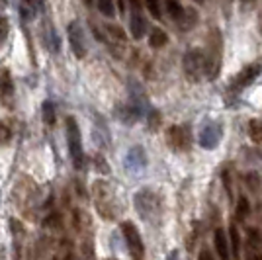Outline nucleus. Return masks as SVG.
I'll list each match as a JSON object with an SVG mask.
<instances>
[{
  "instance_id": "nucleus-1",
  "label": "nucleus",
  "mask_w": 262,
  "mask_h": 260,
  "mask_svg": "<svg viewBox=\"0 0 262 260\" xmlns=\"http://www.w3.org/2000/svg\"><path fill=\"white\" fill-rule=\"evenodd\" d=\"M133 202H135V209H137V213H139L141 219L149 221V223H157V221L161 219V213H163V200H161V196L157 194L155 190L143 188V190H139V192L135 194Z\"/></svg>"
},
{
  "instance_id": "nucleus-2",
  "label": "nucleus",
  "mask_w": 262,
  "mask_h": 260,
  "mask_svg": "<svg viewBox=\"0 0 262 260\" xmlns=\"http://www.w3.org/2000/svg\"><path fill=\"white\" fill-rule=\"evenodd\" d=\"M182 67H184V75L188 80L198 82L204 76L209 75V63L208 55L202 49H190L182 59Z\"/></svg>"
},
{
  "instance_id": "nucleus-3",
  "label": "nucleus",
  "mask_w": 262,
  "mask_h": 260,
  "mask_svg": "<svg viewBox=\"0 0 262 260\" xmlns=\"http://www.w3.org/2000/svg\"><path fill=\"white\" fill-rule=\"evenodd\" d=\"M67 141H69V153L73 164L77 168H82L84 164V151H82V139H80V129L75 118H67Z\"/></svg>"
},
{
  "instance_id": "nucleus-4",
  "label": "nucleus",
  "mask_w": 262,
  "mask_h": 260,
  "mask_svg": "<svg viewBox=\"0 0 262 260\" xmlns=\"http://www.w3.org/2000/svg\"><path fill=\"white\" fill-rule=\"evenodd\" d=\"M121 235H123V241H125V245H127L131 260H145V245H143V239H141V235H139L137 227H135L131 221H123V223H121Z\"/></svg>"
},
{
  "instance_id": "nucleus-5",
  "label": "nucleus",
  "mask_w": 262,
  "mask_h": 260,
  "mask_svg": "<svg viewBox=\"0 0 262 260\" xmlns=\"http://www.w3.org/2000/svg\"><path fill=\"white\" fill-rule=\"evenodd\" d=\"M190 141H192V137H190V129L186 125H172V127L166 129V143H168V147L172 151H188Z\"/></svg>"
},
{
  "instance_id": "nucleus-6",
  "label": "nucleus",
  "mask_w": 262,
  "mask_h": 260,
  "mask_svg": "<svg viewBox=\"0 0 262 260\" xmlns=\"http://www.w3.org/2000/svg\"><path fill=\"white\" fill-rule=\"evenodd\" d=\"M245 258L247 260H262V233L260 229H247L245 237Z\"/></svg>"
},
{
  "instance_id": "nucleus-7",
  "label": "nucleus",
  "mask_w": 262,
  "mask_h": 260,
  "mask_svg": "<svg viewBox=\"0 0 262 260\" xmlns=\"http://www.w3.org/2000/svg\"><path fill=\"white\" fill-rule=\"evenodd\" d=\"M69 41H71V47H73V53L77 55L78 59L86 57V41H84V32L80 28L78 22H71L69 24Z\"/></svg>"
},
{
  "instance_id": "nucleus-8",
  "label": "nucleus",
  "mask_w": 262,
  "mask_h": 260,
  "mask_svg": "<svg viewBox=\"0 0 262 260\" xmlns=\"http://www.w3.org/2000/svg\"><path fill=\"white\" fill-rule=\"evenodd\" d=\"M258 75H260V65L245 67L239 75L235 76V80H233L231 88H233V90H243V88H247L249 84H252V82H254V78H256Z\"/></svg>"
},
{
  "instance_id": "nucleus-9",
  "label": "nucleus",
  "mask_w": 262,
  "mask_h": 260,
  "mask_svg": "<svg viewBox=\"0 0 262 260\" xmlns=\"http://www.w3.org/2000/svg\"><path fill=\"white\" fill-rule=\"evenodd\" d=\"M12 98H14V82H12L10 73L4 69L0 71V100L6 106H12Z\"/></svg>"
},
{
  "instance_id": "nucleus-10",
  "label": "nucleus",
  "mask_w": 262,
  "mask_h": 260,
  "mask_svg": "<svg viewBox=\"0 0 262 260\" xmlns=\"http://www.w3.org/2000/svg\"><path fill=\"white\" fill-rule=\"evenodd\" d=\"M213 241H215V250H217L219 260H231V249H229V239L225 235L223 229H215L213 233Z\"/></svg>"
},
{
  "instance_id": "nucleus-11",
  "label": "nucleus",
  "mask_w": 262,
  "mask_h": 260,
  "mask_svg": "<svg viewBox=\"0 0 262 260\" xmlns=\"http://www.w3.org/2000/svg\"><path fill=\"white\" fill-rule=\"evenodd\" d=\"M129 30L133 39H141L143 35H145V32H147V20H145V16L141 14V10H131Z\"/></svg>"
},
{
  "instance_id": "nucleus-12",
  "label": "nucleus",
  "mask_w": 262,
  "mask_h": 260,
  "mask_svg": "<svg viewBox=\"0 0 262 260\" xmlns=\"http://www.w3.org/2000/svg\"><path fill=\"white\" fill-rule=\"evenodd\" d=\"M43 8V0H20V14L24 20H32L35 12Z\"/></svg>"
},
{
  "instance_id": "nucleus-13",
  "label": "nucleus",
  "mask_w": 262,
  "mask_h": 260,
  "mask_svg": "<svg viewBox=\"0 0 262 260\" xmlns=\"http://www.w3.org/2000/svg\"><path fill=\"white\" fill-rule=\"evenodd\" d=\"M219 137H221V129L219 127H206L202 131V145L206 149H213L217 145Z\"/></svg>"
},
{
  "instance_id": "nucleus-14",
  "label": "nucleus",
  "mask_w": 262,
  "mask_h": 260,
  "mask_svg": "<svg viewBox=\"0 0 262 260\" xmlns=\"http://www.w3.org/2000/svg\"><path fill=\"white\" fill-rule=\"evenodd\" d=\"M106 33H108V37H110V44H112V41H114V44H118V45L127 44L125 32L121 30L120 26H112V24H108V26H106Z\"/></svg>"
},
{
  "instance_id": "nucleus-15",
  "label": "nucleus",
  "mask_w": 262,
  "mask_h": 260,
  "mask_svg": "<svg viewBox=\"0 0 262 260\" xmlns=\"http://www.w3.org/2000/svg\"><path fill=\"white\" fill-rule=\"evenodd\" d=\"M229 245H231V256H235V260H239L241 254V237H239V229L233 223L229 227Z\"/></svg>"
},
{
  "instance_id": "nucleus-16",
  "label": "nucleus",
  "mask_w": 262,
  "mask_h": 260,
  "mask_svg": "<svg viewBox=\"0 0 262 260\" xmlns=\"http://www.w3.org/2000/svg\"><path fill=\"white\" fill-rule=\"evenodd\" d=\"M166 44H168L166 32L161 30V28H155L153 32H151V35H149V45H151L153 49H161V47H164Z\"/></svg>"
},
{
  "instance_id": "nucleus-17",
  "label": "nucleus",
  "mask_w": 262,
  "mask_h": 260,
  "mask_svg": "<svg viewBox=\"0 0 262 260\" xmlns=\"http://www.w3.org/2000/svg\"><path fill=\"white\" fill-rule=\"evenodd\" d=\"M198 22V14L194 8H188V10L182 12V16H180V20H178V24H180V28L182 30H190V28H194V24Z\"/></svg>"
},
{
  "instance_id": "nucleus-18",
  "label": "nucleus",
  "mask_w": 262,
  "mask_h": 260,
  "mask_svg": "<svg viewBox=\"0 0 262 260\" xmlns=\"http://www.w3.org/2000/svg\"><path fill=\"white\" fill-rule=\"evenodd\" d=\"M164 6H166V14L172 18V20H180V16H182V4H180V0H164Z\"/></svg>"
},
{
  "instance_id": "nucleus-19",
  "label": "nucleus",
  "mask_w": 262,
  "mask_h": 260,
  "mask_svg": "<svg viewBox=\"0 0 262 260\" xmlns=\"http://www.w3.org/2000/svg\"><path fill=\"white\" fill-rule=\"evenodd\" d=\"M249 137L254 143H262V121L260 119H251L249 121Z\"/></svg>"
},
{
  "instance_id": "nucleus-20",
  "label": "nucleus",
  "mask_w": 262,
  "mask_h": 260,
  "mask_svg": "<svg viewBox=\"0 0 262 260\" xmlns=\"http://www.w3.org/2000/svg\"><path fill=\"white\" fill-rule=\"evenodd\" d=\"M96 6L104 16H108V18L116 16V0H96Z\"/></svg>"
},
{
  "instance_id": "nucleus-21",
  "label": "nucleus",
  "mask_w": 262,
  "mask_h": 260,
  "mask_svg": "<svg viewBox=\"0 0 262 260\" xmlns=\"http://www.w3.org/2000/svg\"><path fill=\"white\" fill-rule=\"evenodd\" d=\"M237 219L239 221H245L249 213H251V206H249V202H247V198H239V204H237Z\"/></svg>"
},
{
  "instance_id": "nucleus-22",
  "label": "nucleus",
  "mask_w": 262,
  "mask_h": 260,
  "mask_svg": "<svg viewBox=\"0 0 262 260\" xmlns=\"http://www.w3.org/2000/svg\"><path fill=\"white\" fill-rule=\"evenodd\" d=\"M43 121L47 125H53L55 123V106L51 102H45L43 104Z\"/></svg>"
},
{
  "instance_id": "nucleus-23",
  "label": "nucleus",
  "mask_w": 262,
  "mask_h": 260,
  "mask_svg": "<svg viewBox=\"0 0 262 260\" xmlns=\"http://www.w3.org/2000/svg\"><path fill=\"white\" fill-rule=\"evenodd\" d=\"M145 4H147L149 14L159 20V18H161V2H159V0H145Z\"/></svg>"
},
{
  "instance_id": "nucleus-24",
  "label": "nucleus",
  "mask_w": 262,
  "mask_h": 260,
  "mask_svg": "<svg viewBox=\"0 0 262 260\" xmlns=\"http://www.w3.org/2000/svg\"><path fill=\"white\" fill-rule=\"evenodd\" d=\"M8 32H10L8 20H6L4 16H0V45L6 41V37H8Z\"/></svg>"
},
{
  "instance_id": "nucleus-25",
  "label": "nucleus",
  "mask_w": 262,
  "mask_h": 260,
  "mask_svg": "<svg viewBox=\"0 0 262 260\" xmlns=\"http://www.w3.org/2000/svg\"><path fill=\"white\" fill-rule=\"evenodd\" d=\"M10 135H12L10 127H8L6 123H2V121H0V145L8 141V139H10Z\"/></svg>"
},
{
  "instance_id": "nucleus-26",
  "label": "nucleus",
  "mask_w": 262,
  "mask_h": 260,
  "mask_svg": "<svg viewBox=\"0 0 262 260\" xmlns=\"http://www.w3.org/2000/svg\"><path fill=\"white\" fill-rule=\"evenodd\" d=\"M61 221V217L59 215H51L45 219V227H57V223Z\"/></svg>"
},
{
  "instance_id": "nucleus-27",
  "label": "nucleus",
  "mask_w": 262,
  "mask_h": 260,
  "mask_svg": "<svg viewBox=\"0 0 262 260\" xmlns=\"http://www.w3.org/2000/svg\"><path fill=\"white\" fill-rule=\"evenodd\" d=\"M200 260H215V258L211 256V252H209L208 249H204L202 252H200Z\"/></svg>"
},
{
  "instance_id": "nucleus-28",
  "label": "nucleus",
  "mask_w": 262,
  "mask_h": 260,
  "mask_svg": "<svg viewBox=\"0 0 262 260\" xmlns=\"http://www.w3.org/2000/svg\"><path fill=\"white\" fill-rule=\"evenodd\" d=\"M131 10H141V0H129Z\"/></svg>"
},
{
  "instance_id": "nucleus-29",
  "label": "nucleus",
  "mask_w": 262,
  "mask_h": 260,
  "mask_svg": "<svg viewBox=\"0 0 262 260\" xmlns=\"http://www.w3.org/2000/svg\"><path fill=\"white\" fill-rule=\"evenodd\" d=\"M118 2V6H120V12H125V2L123 0H116Z\"/></svg>"
},
{
  "instance_id": "nucleus-30",
  "label": "nucleus",
  "mask_w": 262,
  "mask_h": 260,
  "mask_svg": "<svg viewBox=\"0 0 262 260\" xmlns=\"http://www.w3.org/2000/svg\"><path fill=\"white\" fill-rule=\"evenodd\" d=\"M166 260H178V254H176V252H174V254H170V256H168V258H166Z\"/></svg>"
},
{
  "instance_id": "nucleus-31",
  "label": "nucleus",
  "mask_w": 262,
  "mask_h": 260,
  "mask_svg": "<svg viewBox=\"0 0 262 260\" xmlns=\"http://www.w3.org/2000/svg\"><path fill=\"white\" fill-rule=\"evenodd\" d=\"M84 4H88V6H90V4H92V0H84Z\"/></svg>"
},
{
  "instance_id": "nucleus-32",
  "label": "nucleus",
  "mask_w": 262,
  "mask_h": 260,
  "mask_svg": "<svg viewBox=\"0 0 262 260\" xmlns=\"http://www.w3.org/2000/svg\"><path fill=\"white\" fill-rule=\"evenodd\" d=\"M196 2H198V4H202V2H204V0H196Z\"/></svg>"
},
{
  "instance_id": "nucleus-33",
  "label": "nucleus",
  "mask_w": 262,
  "mask_h": 260,
  "mask_svg": "<svg viewBox=\"0 0 262 260\" xmlns=\"http://www.w3.org/2000/svg\"><path fill=\"white\" fill-rule=\"evenodd\" d=\"M2 4H4V0H0V6H2Z\"/></svg>"
},
{
  "instance_id": "nucleus-34",
  "label": "nucleus",
  "mask_w": 262,
  "mask_h": 260,
  "mask_svg": "<svg viewBox=\"0 0 262 260\" xmlns=\"http://www.w3.org/2000/svg\"><path fill=\"white\" fill-rule=\"evenodd\" d=\"M260 30H262V18H260Z\"/></svg>"
}]
</instances>
